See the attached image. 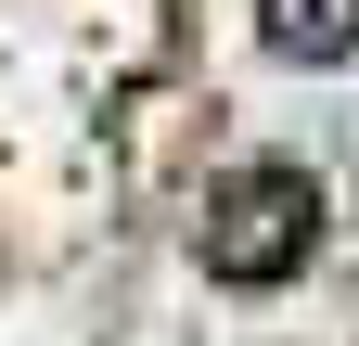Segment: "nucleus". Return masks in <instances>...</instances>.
Returning a JSON list of instances; mask_svg holds the SVG:
<instances>
[{"label":"nucleus","mask_w":359,"mask_h":346,"mask_svg":"<svg viewBox=\"0 0 359 346\" xmlns=\"http://www.w3.org/2000/svg\"><path fill=\"white\" fill-rule=\"evenodd\" d=\"M193 244H205L218 282H283V270H308V244H321V180L283 167V154H257V167H231V180L205 193Z\"/></svg>","instance_id":"1"},{"label":"nucleus","mask_w":359,"mask_h":346,"mask_svg":"<svg viewBox=\"0 0 359 346\" xmlns=\"http://www.w3.org/2000/svg\"><path fill=\"white\" fill-rule=\"evenodd\" d=\"M257 39L283 64H346L359 52V0H257Z\"/></svg>","instance_id":"2"}]
</instances>
